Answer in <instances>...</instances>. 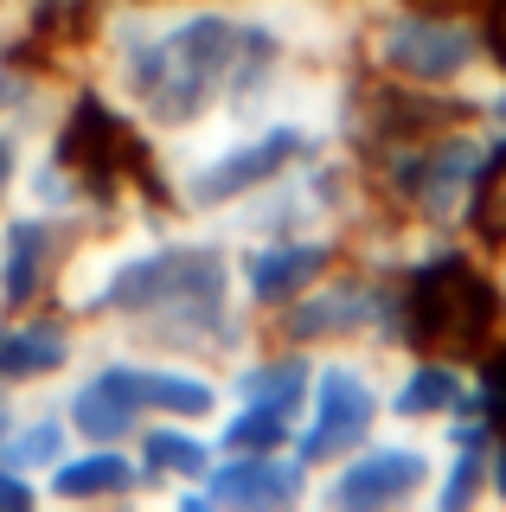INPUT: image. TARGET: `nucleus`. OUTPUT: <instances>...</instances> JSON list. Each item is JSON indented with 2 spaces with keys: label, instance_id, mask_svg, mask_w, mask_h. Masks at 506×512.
<instances>
[{
  "label": "nucleus",
  "instance_id": "1",
  "mask_svg": "<svg viewBox=\"0 0 506 512\" xmlns=\"http://www.w3.org/2000/svg\"><path fill=\"white\" fill-rule=\"evenodd\" d=\"M494 64L481 0H359V71L423 96H455Z\"/></svg>",
  "mask_w": 506,
  "mask_h": 512
},
{
  "label": "nucleus",
  "instance_id": "2",
  "mask_svg": "<svg viewBox=\"0 0 506 512\" xmlns=\"http://www.w3.org/2000/svg\"><path fill=\"white\" fill-rule=\"evenodd\" d=\"M263 333L302 352H334V346H366V352H398L410 346V301L398 276L340 256L321 282H308L295 301L263 314Z\"/></svg>",
  "mask_w": 506,
  "mask_h": 512
},
{
  "label": "nucleus",
  "instance_id": "3",
  "mask_svg": "<svg viewBox=\"0 0 506 512\" xmlns=\"http://www.w3.org/2000/svg\"><path fill=\"white\" fill-rule=\"evenodd\" d=\"M385 416V352L366 346H334L314 352V378H308V404L295 416V461L308 474H321L327 461H340L346 448H359L366 436H378Z\"/></svg>",
  "mask_w": 506,
  "mask_h": 512
},
{
  "label": "nucleus",
  "instance_id": "4",
  "mask_svg": "<svg viewBox=\"0 0 506 512\" xmlns=\"http://www.w3.org/2000/svg\"><path fill=\"white\" fill-rule=\"evenodd\" d=\"M385 416L404 429H423V436H442V429L474 423V416L500 423L494 365L474 352H430V346L385 352Z\"/></svg>",
  "mask_w": 506,
  "mask_h": 512
},
{
  "label": "nucleus",
  "instance_id": "5",
  "mask_svg": "<svg viewBox=\"0 0 506 512\" xmlns=\"http://www.w3.org/2000/svg\"><path fill=\"white\" fill-rule=\"evenodd\" d=\"M436 436L404 423H385L378 436L359 448H346L340 461H327L314 474L308 500L314 506H340V512H391V506H430V480H436Z\"/></svg>",
  "mask_w": 506,
  "mask_h": 512
},
{
  "label": "nucleus",
  "instance_id": "6",
  "mask_svg": "<svg viewBox=\"0 0 506 512\" xmlns=\"http://www.w3.org/2000/svg\"><path fill=\"white\" fill-rule=\"evenodd\" d=\"M237 256V288L257 314H276L282 301H295L308 282H321L327 269L346 256V237L327 231H276V237H244L231 244Z\"/></svg>",
  "mask_w": 506,
  "mask_h": 512
},
{
  "label": "nucleus",
  "instance_id": "7",
  "mask_svg": "<svg viewBox=\"0 0 506 512\" xmlns=\"http://www.w3.org/2000/svg\"><path fill=\"white\" fill-rule=\"evenodd\" d=\"M314 474L295 461V448H218L199 493L205 506H302Z\"/></svg>",
  "mask_w": 506,
  "mask_h": 512
},
{
  "label": "nucleus",
  "instance_id": "8",
  "mask_svg": "<svg viewBox=\"0 0 506 512\" xmlns=\"http://www.w3.org/2000/svg\"><path fill=\"white\" fill-rule=\"evenodd\" d=\"M65 231L71 224L13 205L0 218V314H26L39 295H52L58 263H65Z\"/></svg>",
  "mask_w": 506,
  "mask_h": 512
},
{
  "label": "nucleus",
  "instance_id": "9",
  "mask_svg": "<svg viewBox=\"0 0 506 512\" xmlns=\"http://www.w3.org/2000/svg\"><path fill=\"white\" fill-rule=\"evenodd\" d=\"M65 423H71V436H84V442H135V429L148 423V404H141V359H129V352L97 359L71 384Z\"/></svg>",
  "mask_w": 506,
  "mask_h": 512
},
{
  "label": "nucleus",
  "instance_id": "10",
  "mask_svg": "<svg viewBox=\"0 0 506 512\" xmlns=\"http://www.w3.org/2000/svg\"><path fill=\"white\" fill-rule=\"evenodd\" d=\"M77 346H84V333L71 314H0V384L33 391V384L71 372Z\"/></svg>",
  "mask_w": 506,
  "mask_h": 512
},
{
  "label": "nucleus",
  "instance_id": "11",
  "mask_svg": "<svg viewBox=\"0 0 506 512\" xmlns=\"http://www.w3.org/2000/svg\"><path fill=\"white\" fill-rule=\"evenodd\" d=\"M39 487H45V500H71V506H84V500H135V493L148 487V474H141L135 455H122V442H90L84 455L65 448V455L39 474Z\"/></svg>",
  "mask_w": 506,
  "mask_h": 512
},
{
  "label": "nucleus",
  "instance_id": "12",
  "mask_svg": "<svg viewBox=\"0 0 506 512\" xmlns=\"http://www.w3.org/2000/svg\"><path fill=\"white\" fill-rule=\"evenodd\" d=\"M141 404H148V416L212 429L218 410H225V372L199 359H154V365H141Z\"/></svg>",
  "mask_w": 506,
  "mask_h": 512
},
{
  "label": "nucleus",
  "instance_id": "13",
  "mask_svg": "<svg viewBox=\"0 0 506 512\" xmlns=\"http://www.w3.org/2000/svg\"><path fill=\"white\" fill-rule=\"evenodd\" d=\"M212 429L199 423H173V416H148V423L135 429V461L141 474H148V487L161 480V487H199L205 468H212Z\"/></svg>",
  "mask_w": 506,
  "mask_h": 512
},
{
  "label": "nucleus",
  "instance_id": "14",
  "mask_svg": "<svg viewBox=\"0 0 506 512\" xmlns=\"http://www.w3.org/2000/svg\"><path fill=\"white\" fill-rule=\"evenodd\" d=\"M65 448H71V423L58 410H33V416L20 410V423H13L7 442H0V461L20 468V474H45Z\"/></svg>",
  "mask_w": 506,
  "mask_h": 512
},
{
  "label": "nucleus",
  "instance_id": "15",
  "mask_svg": "<svg viewBox=\"0 0 506 512\" xmlns=\"http://www.w3.org/2000/svg\"><path fill=\"white\" fill-rule=\"evenodd\" d=\"M20 167H26V135L13 122H0V212L13 205V186H20Z\"/></svg>",
  "mask_w": 506,
  "mask_h": 512
},
{
  "label": "nucleus",
  "instance_id": "16",
  "mask_svg": "<svg viewBox=\"0 0 506 512\" xmlns=\"http://www.w3.org/2000/svg\"><path fill=\"white\" fill-rule=\"evenodd\" d=\"M39 500H45L39 474H20V468H7V461H0V506H39Z\"/></svg>",
  "mask_w": 506,
  "mask_h": 512
},
{
  "label": "nucleus",
  "instance_id": "17",
  "mask_svg": "<svg viewBox=\"0 0 506 512\" xmlns=\"http://www.w3.org/2000/svg\"><path fill=\"white\" fill-rule=\"evenodd\" d=\"M33 84H39L33 71H20V64H7V58H0V122H7L13 109L26 103V90H33Z\"/></svg>",
  "mask_w": 506,
  "mask_h": 512
},
{
  "label": "nucleus",
  "instance_id": "18",
  "mask_svg": "<svg viewBox=\"0 0 506 512\" xmlns=\"http://www.w3.org/2000/svg\"><path fill=\"white\" fill-rule=\"evenodd\" d=\"M481 26H487V52L506 64V0H481Z\"/></svg>",
  "mask_w": 506,
  "mask_h": 512
},
{
  "label": "nucleus",
  "instance_id": "19",
  "mask_svg": "<svg viewBox=\"0 0 506 512\" xmlns=\"http://www.w3.org/2000/svg\"><path fill=\"white\" fill-rule=\"evenodd\" d=\"M487 276H494V295H500V308H506V244H487Z\"/></svg>",
  "mask_w": 506,
  "mask_h": 512
}]
</instances>
